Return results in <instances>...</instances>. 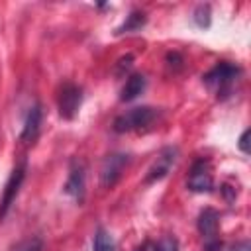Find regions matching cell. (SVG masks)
<instances>
[{
    "label": "cell",
    "instance_id": "6da1fadb",
    "mask_svg": "<svg viewBox=\"0 0 251 251\" xmlns=\"http://www.w3.org/2000/svg\"><path fill=\"white\" fill-rule=\"evenodd\" d=\"M157 112L149 106H139V108H133L122 116H118L114 120V131L118 133H126V131H139V129H145L153 120H155Z\"/></svg>",
    "mask_w": 251,
    "mask_h": 251
},
{
    "label": "cell",
    "instance_id": "7a4b0ae2",
    "mask_svg": "<svg viewBox=\"0 0 251 251\" xmlns=\"http://www.w3.org/2000/svg\"><path fill=\"white\" fill-rule=\"evenodd\" d=\"M239 75V69L231 63H220L216 65L210 73L204 75V82L214 88L218 92V96H227V92L231 90V84L235 82Z\"/></svg>",
    "mask_w": 251,
    "mask_h": 251
},
{
    "label": "cell",
    "instance_id": "3957f363",
    "mask_svg": "<svg viewBox=\"0 0 251 251\" xmlns=\"http://www.w3.org/2000/svg\"><path fill=\"white\" fill-rule=\"evenodd\" d=\"M127 163H129V155H126V153L108 155L104 159V163H102V169H100V184L104 188H112L120 180V176H122L124 169L127 167Z\"/></svg>",
    "mask_w": 251,
    "mask_h": 251
},
{
    "label": "cell",
    "instance_id": "277c9868",
    "mask_svg": "<svg viewBox=\"0 0 251 251\" xmlns=\"http://www.w3.org/2000/svg\"><path fill=\"white\" fill-rule=\"evenodd\" d=\"M82 102V92L76 84L67 82L59 92V114L65 120H73Z\"/></svg>",
    "mask_w": 251,
    "mask_h": 251
},
{
    "label": "cell",
    "instance_id": "5b68a950",
    "mask_svg": "<svg viewBox=\"0 0 251 251\" xmlns=\"http://www.w3.org/2000/svg\"><path fill=\"white\" fill-rule=\"evenodd\" d=\"M212 175H210V163L200 159L192 165L190 169V175H188V180H186V186L192 190V192H210L212 190Z\"/></svg>",
    "mask_w": 251,
    "mask_h": 251
},
{
    "label": "cell",
    "instance_id": "8992f818",
    "mask_svg": "<svg viewBox=\"0 0 251 251\" xmlns=\"http://www.w3.org/2000/svg\"><path fill=\"white\" fill-rule=\"evenodd\" d=\"M24 176H25V167H24V165H20V167H16V169L12 171V175H10L8 182H6L4 194H2V200H0V218L6 216L8 208H10L12 202L16 200V194H18L22 182H24Z\"/></svg>",
    "mask_w": 251,
    "mask_h": 251
},
{
    "label": "cell",
    "instance_id": "52a82bcc",
    "mask_svg": "<svg viewBox=\"0 0 251 251\" xmlns=\"http://www.w3.org/2000/svg\"><path fill=\"white\" fill-rule=\"evenodd\" d=\"M175 161H176V149H173V147H167V149H163L161 151V155L157 157V161L151 165V169H149V175H147V182H153V180H159V178H163L167 173H169V169L175 165Z\"/></svg>",
    "mask_w": 251,
    "mask_h": 251
},
{
    "label": "cell",
    "instance_id": "ba28073f",
    "mask_svg": "<svg viewBox=\"0 0 251 251\" xmlns=\"http://www.w3.org/2000/svg\"><path fill=\"white\" fill-rule=\"evenodd\" d=\"M65 192L76 200L82 198V194H84V167H82V163H78V161L73 163L69 180L65 184Z\"/></svg>",
    "mask_w": 251,
    "mask_h": 251
},
{
    "label": "cell",
    "instance_id": "9c48e42d",
    "mask_svg": "<svg viewBox=\"0 0 251 251\" xmlns=\"http://www.w3.org/2000/svg\"><path fill=\"white\" fill-rule=\"evenodd\" d=\"M218 220H220V216H218L216 210H212V208L202 210L200 216H198V231H200L206 239L214 237L216 231H218Z\"/></svg>",
    "mask_w": 251,
    "mask_h": 251
},
{
    "label": "cell",
    "instance_id": "30bf717a",
    "mask_svg": "<svg viewBox=\"0 0 251 251\" xmlns=\"http://www.w3.org/2000/svg\"><path fill=\"white\" fill-rule=\"evenodd\" d=\"M39 126H41V108L39 106H33L25 118V124H24V131L20 135V139L25 143V141H33L37 131H39Z\"/></svg>",
    "mask_w": 251,
    "mask_h": 251
},
{
    "label": "cell",
    "instance_id": "8fae6325",
    "mask_svg": "<svg viewBox=\"0 0 251 251\" xmlns=\"http://www.w3.org/2000/svg\"><path fill=\"white\" fill-rule=\"evenodd\" d=\"M143 88H145V76L143 75H131L127 80H126V84H124V88H122V100L124 102H129V100H135L141 92H143Z\"/></svg>",
    "mask_w": 251,
    "mask_h": 251
},
{
    "label": "cell",
    "instance_id": "7c38bea8",
    "mask_svg": "<svg viewBox=\"0 0 251 251\" xmlns=\"http://www.w3.org/2000/svg\"><path fill=\"white\" fill-rule=\"evenodd\" d=\"M145 22H147V18H145V14H143V12H131V14L127 16V20L124 22V25H120V27H118V33L137 31V29H141V27L145 25Z\"/></svg>",
    "mask_w": 251,
    "mask_h": 251
},
{
    "label": "cell",
    "instance_id": "4fadbf2b",
    "mask_svg": "<svg viewBox=\"0 0 251 251\" xmlns=\"http://www.w3.org/2000/svg\"><path fill=\"white\" fill-rule=\"evenodd\" d=\"M116 245H114V239L112 235L106 231V229H98L96 235H94V241H92V251H114Z\"/></svg>",
    "mask_w": 251,
    "mask_h": 251
},
{
    "label": "cell",
    "instance_id": "5bb4252c",
    "mask_svg": "<svg viewBox=\"0 0 251 251\" xmlns=\"http://www.w3.org/2000/svg\"><path fill=\"white\" fill-rule=\"evenodd\" d=\"M194 22L198 27H208L210 25V6H198L194 10Z\"/></svg>",
    "mask_w": 251,
    "mask_h": 251
},
{
    "label": "cell",
    "instance_id": "9a60e30c",
    "mask_svg": "<svg viewBox=\"0 0 251 251\" xmlns=\"http://www.w3.org/2000/svg\"><path fill=\"white\" fill-rule=\"evenodd\" d=\"M155 251H178V243H176L175 237H163V239L157 243Z\"/></svg>",
    "mask_w": 251,
    "mask_h": 251
},
{
    "label": "cell",
    "instance_id": "2e32d148",
    "mask_svg": "<svg viewBox=\"0 0 251 251\" xmlns=\"http://www.w3.org/2000/svg\"><path fill=\"white\" fill-rule=\"evenodd\" d=\"M131 63H133V57H131V55H126V57H122V59L118 61V65H116V75H118V76H124V75L129 71Z\"/></svg>",
    "mask_w": 251,
    "mask_h": 251
},
{
    "label": "cell",
    "instance_id": "e0dca14e",
    "mask_svg": "<svg viewBox=\"0 0 251 251\" xmlns=\"http://www.w3.org/2000/svg\"><path fill=\"white\" fill-rule=\"evenodd\" d=\"M16 251H43V243H41V239L33 237L29 241H25L24 245H20Z\"/></svg>",
    "mask_w": 251,
    "mask_h": 251
},
{
    "label": "cell",
    "instance_id": "ac0fdd59",
    "mask_svg": "<svg viewBox=\"0 0 251 251\" xmlns=\"http://www.w3.org/2000/svg\"><path fill=\"white\" fill-rule=\"evenodd\" d=\"M239 149L243 153H249V129H245L241 133V137H239Z\"/></svg>",
    "mask_w": 251,
    "mask_h": 251
},
{
    "label": "cell",
    "instance_id": "d6986e66",
    "mask_svg": "<svg viewBox=\"0 0 251 251\" xmlns=\"http://www.w3.org/2000/svg\"><path fill=\"white\" fill-rule=\"evenodd\" d=\"M204 251H222V241L210 237V239L206 241V245H204Z\"/></svg>",
    "mask_w": 251,
    "mask_h": 251
},
{
    "label": "cell",
    "instance_id": "ffe728a7",
    "mask_svg": "<svg viewBox=\"0 0 251 251\" xmlns=\"http://www.w3.org/2000/svg\"><path fill=\"white\" fill-rule=\"evenodd\" d=\"M231 251H251V243L249 241H239L231 247Z\"/></svg>",
    "mask_w": 251,
    "mask_h": 251
}]
</instances>
